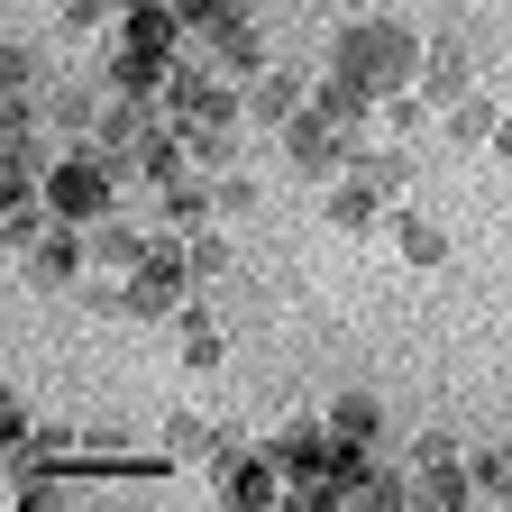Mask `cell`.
Listing matches in <instances>:
<instances>
[{"label": "cell", "instance_id": "f1b7e54d", "mask_svg": "<svg viewBox=\"0 0 512 512\" xmlns=\"http://www.w3.org/2000/svg\"><path fill=\"white\" fill-rule=\"evenodd\" d=\"M412 467H421V476H448V467H467V458H458V448H448V439L430 430V439H412Z\"/></svg>", "mask_w": 512, "mask_h": 512}, {"label": "cell", "instance_id": "ffe728a7", "mask_svg": "<svg viewBox=\"0 0 512 512\" xmlns=\"http://www.w3.org/2000/svg\"><path fill=\"white\" fill-rule=\"evenodd\" d=\"M211 220H220V229H247V220H256V183H247V174H229V165L211 174Z\"/></svg>", "mask_w": 512, "mask_h": 512}, {"label": "cell", "instance_id": "e0dca14e", "mask_svg": "<svg viewBox=\"0 0 512 512\" xmlns=\"http://www.w3.org/2000/svg\"><path fill=\"white\" fill-rule=\"evenodd\" d=\"M311 110H320V119H339V128H366V110H375V92H366L357 74H330V83H320V92H311Z\"/></svg>", "mask_w": 512, "mask_h": 512}, {"label": "cell", "instance_id": "52a82bcc", "mask_svg": "<svg viewBox=\"0 0 512 512\" xmlns=\"http://www.w3.org/2000/svg\"><path fill=\"white\" fill-rule=\"evenodd\" d=\"M147 247H156V238H147V229H128L119 211L92 220V266H101V275H138V266H147Z\"/></svg>", "mask_w": 512, "mask_h": 512}, {"label": "cell", "instance_id": "d4e9b609", "mask_svg": "<svg viewBox=\"0 0 512 512\" xmlns=\"http://www.w3.org/2000/svg\"><path fill=\"white\" fill-rule=\"evenodd\" d=\"M0 101H37V46L10 37V55H0Z\"/></svg>", "mask_w": 512, "mask_h": 512}, {"label": "cell", "instance_id": "f546056e", "mask_svg": "<svg viewBox=\"0 0 512 512\" xmlns=\"http://www.w3.org/2000/svg\"><path fill=\"white\" fill-rule=\"evenodd\" d=\"M10 503H28V512H37V503H64V485H55V476H37V467H19V485H10Z\"/></svg>", "mask_w": 512, "mask_h": 512}, {"label": "cell", "instance_id": "cb8c5ba5", "mask_svg": "<svg viewBox=\"0 0 512 512\" xmlns=\"http://www.w3.org/2000/svg\"><path fill=\"white\" fill-rule=\"evenodd\" d=\"M412 494H421V485H403V476H384L375 458H366V467H357V485H348V503H375V512H394V503H412Z\"/></svg>", "mask_w": 512, "mask_h": 512}, {"label": "cell", "instance_id": "8fae6325", "mask_svg": "<svg viewBox=\"0 0 512 512\" xmlns=\"http://www.w3.org/2000/svg\"><path fill=\"white\" fill-rule=\"evenodd\" d=\"M74 229H83V220H74ZM74 229H46V238L28 247V275H37V284H74V275H83L92 238H74Z\"/></svg>", "mask_w": 512, "mask_h": 512}, {"label": "cell", "instance_id": "6da1fadb", "mask_svg": "<svg viewBox=\"0 0 512 512\" xmlns=\"http://www.w3.org/2000/svg\"><path fill=\"white\" fill-rule=\"evenodd\" d=\"M330 74H357L375 101H384V92H412V83H421V37L394 28V19H357V28L330 37Z\"/></svg>", "mask_w": 512, "mask_h": 512}, {"label": "cell", "instance_id": "603a6c76", "mask_svg": "<svg viewBox=\"0 0 512 512\" xmlns=\"http://www.w3.org/2000/svg\"><path fill=\"white\" fill-rule=\"evenodd\" d=\"M430 110H439V101H430L421 83H412V92H384V128H394V138H403V147H412V138H421V128H430Z\"/></svg>", "mask_w": 512, "mask_h": 512}, {"label": "cell", "instance_id": "44dd1931", "mask_svg": "<svg viewBox=\"0 0 512 512\" xmlns=\"http://www.w3.org/2000/svg\"><path fill=\"white\" fill-rule=\"evenodd\" d=\"M394 247H403V266H439V256H448V229L421 220V211H403L394 220Z\"/></svg>", "mask_w": 512, "mask_h": 512}, {"label": "cell", "instance_id": "ac0fdd59", "mask_svg": "<svg viewBox=\"0 0 512 512\" xmlns=\"http://www.w3.org/2000/svg\"><path fill=\"white\" fill-rule=\"evenodd\" d=\"M375 430H384L375 394H339V403H330V439H339V448H375Z\"/></svg>", "mask_w": 512, "mask_h": 512}, {"label": "cell", "instance_id": "3957f363", "mask_svg": "<svg viewBox=\"0 0 512 512\" xmlns=\"http://www.w3.org/2000/svg\"><path fill=\"white\" fill-rule=\"evenodd\" d=\"M183 293H192V266H183V238L165 229V238L147 247V266L128 275L119 311H128V320H174V311H183Z\"/></svg>", "mask_w": 512, "mask_h": 512}, {"label": "cell", "instance_id": "2e32d148", "mask_svg": "<svg viewBox=\"0 0 512 512\" xmlns=\"http://www.w3.org/2000/svg\"><path fill=\"white\" fill-rule=\"evenodd\" d=\"M293 110H302V83H293V74H256V83H247V119H256V128H284Z\"/></svg>", "mask_w": 512, "mask_h": 512}, {"label": "cell", "instance_id": "7402d4cb", "mask_svg": "<svg viewBox=\"0 0 512 512\" xmlns=\"http://www.w3.org/2000/svg\"><path fill=\"white\" fill-rule=\"evenodd\" d=\"M229 256H238V247H229V229H220V220L183 238V266H192V284H211V275H229Z\"/></svg>", "mask_w": 512, "mask_h": 512}, {"label": "cell", "instance_id": "30bf717a", "mask_svg": "<svg viewBox=\"0 0 512 512\" xmlns=\"http://www.w3.org/2000/svg\"><path fill=\"white\" fill-rule=\"evenodd\" d=\"M165 192V229L174 238H192V229H211V174L192 165V174H174V183H156Z\"/></svg>", "mask_w": 512, "mask_h": 512}, {"label": "cell", "instance_id": "9c48e42d", "mask_svg": "<svg viewBox=\"0 0 512 512\" xmlns=\"http://www.w3.org/2000/svg\"><path fill=\"white\" fill-rule=\"evenodd\" d=\"M119 37H128V46H147V55H183L192 28L165 10V0H138V10H119Z\"/></svg>", "mask_w": 512, "mask_h": 512}, {"label": "cell", "instance_id": "4fadbf2b", "mask_svg": "<svg viewBox=\"0 0 512 512\" xmlns=\"http://www.w3.org/2000/svg\"><path fill=\"white\" fill-rule=\"evenodd\" d=\"M439 128H448V147H467V156H476V147H494L503 110H494L485 92H467V101H448V119H439Z\"/></svg>", "mask_w": 512, "mask_h": 512}, {"label": "cell", "instance_id": "5bb4252c", "mask_svg": "<svg viewBox=\"0 0 512 512\" xmlns=\"http://www.w3.org/2000/svg\"><path fill=\"white\" fill-rule=\"evenodd\" d=\"M174 348H183V366H192V375L220 366V320H211L202 302H183V311H174Z\"/></svg>", "mask_w": 512, "mask_h": 512}, {"label": "cell", "instance_id": "83f0119b", "mask_svg": "<svg viewBox=\"0 0 512 512\" xmlns=\"http://www.w3.org/2000/svg\"><path fill=\"white\" fill-rule=\"evenodd\" d=\"M467 476H476V494H512V458H503V448H485V458H467Z\"/></svg>", "mask_w": 512, "mask_h": 512}, {"label": "cell", "instance_id": "4316f807", "mask_svg": "<svg viewBox=\"0 0 512 512\" xmlns=\"http://www.w3.org/2000/svg\"><path fill=\"white\" fill-rule=\"evenodd\" d=\"M421 503L458 512V503H476V476H467V467H448V476H421Z\"/></svg>", "mask_w": 512, "mask_h": 512}, {"label": "cell", "instance_id": "5b68a950", "mask_svg": "<svg viewBox=\"0 0 512 512\" xmlns=\"http://www.w3.org/2000/svg\"><path fill=\"white\" fill-rule=\"evenodd\" d=\"M101 110H110V101H101V92H83V83H46V92H37V119H46V128H64V138H92Z\"/></svg>", "mask_w": 512, "mask_h": 512}, {"label": "cell", "instance_id": "9a60e30c", "mask_svg": "<svg viewBox=\"0 0 512 512\" xmlns=\"http://www.w3.org/2000/svg\"><path fill=\"white\" fill-rule=\"evenodd\" d=\"M220 448H229V439H220L211 421H192V412H174V421H165V458H174V467H211Z\"/></svg>", "mask_w": 512, "mask_h": 512}, {"label": "cell", "instance_id": "ba28073f", "mask_svg": "<svg viewBox=\"0 0 512 512\" xmlns=\"http://www.w3.org/2000/svg\"><path fill=\"white\" fill-rule=\"evenodd\" d=\"M266 448H275L284 476H320V467H330V421H284Z\"/></svg>", "mask_w": 512, "mask_h": 512}, {"label": "cell", "instance_id": "7c38bea8", "mask_svg": "<svg viewBox=\"0 0 512 512\" xmlns=\"http://www.w3.org/2000/svg\"><path fill=\"white\" fill-rule=\"evenodd\" d=\"M320 211H330V229H348V238H357V229H375L384 192H375L366 174H339V183H330V202H320Z\"/></svg>", "mask_w": 512, "mask_h": 512}, {"label": "cell", "instance_id": "7a4b0ae2", "mask_svg": "<svg viewBox=\"0 0 512 512\" xmlns=\"http://www.w3.org/2000/svg\"><path fill=\"white\" fill-rule=\"evenodd\" d=\"M119 183H128V165L119 156H101L92 138L74 147V156H64V165H46V202H55V220H110L119 211Z\"/></svg>", "mask_w": 512, "mask_h": 512}, {"label": "cell", "instance_id": "4dcf8cb0", "mask_svg": "<svg viewBox=\"0 0 512 512\" xmlns=\"http://www.w3.org/2000/svg\"><path fill=\"white\" fill-rule=\"evenodd\" d=\"M494 156H503V165H512V119H503V128H494Z\"/></svg>", "mask_w": 512, "mask_h": 512}, {"label": "cell", "instance_id": "d6986e66", "mask_svg": "<svg viewBox=\"0 0 512 512\" xmlns=\"http://www.w3.org/2000/svg\"><path fill=\"white\" fill-rule=\"evenodd\" d=\"M348 174H366V183L384 192V202H394V192H412V147H403V138H394V147H366Z\"/></svg>", "mask_w": 512, "mask_h": 512}, {"label": "cell", "instance_id": "8992f818", "mask_svg": "<svg viewBox=\"0 0 512 512\" xmlns=\"http://www.w3.org/2000/svg\"><path fill=\"white\" fill-rule=\"evenodd\" d=\"M467 74H476V64H467V46H458V37H439V46H421V92H430L439 110H448V101H467V92H476Z\"/></svg>", "mask_w": 512, "mask_h": 512}, {"label": "cell", "instance_id": "484cf974", "mask_svg": "<svg viewBox=\"0 0 512 512\" xmlns=\"http://www.w3.org/2000/svg\"><path fill=\"white\" fill-rule=\"evenodd\" d=\"M110 10H119V0H64V10H55V37H101Z\"/></svg>", "mask_w": 512, "mask_h": 512}, {"label": "cell", "instance_id": "277c9868", "mask_svg": "<svg viewBox=\"0 0 512 512\" xmlns=\"http://www.w3.org/2000/svg\"><path fill=\"white\" fill-rule=\"evenodd\" d=\"M211 485H220V503H238V512H256V503H275L284 494V467H275V448H220L211 458Z\"/></svg>", "mask_w": 512, "mask_h": 512}]
</instances>
